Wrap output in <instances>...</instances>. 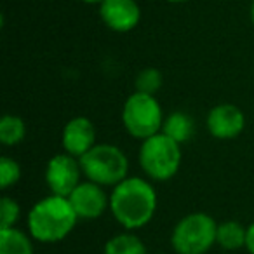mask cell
<instances>
[{"mask_svg":"<svg viewBox=\"0 0 254 254\" xmlns=\"http://www.w3.org/2000/svg\"><path fill=\"white\" fill-rule=\"evenodd\" d=\"M164 120L166 119H164L162 106L159 105L155 96L132 92L124 103L122 124L132 138L145 141L159 134L162 132Z\"/></svg>","mask_w":254,"mask_h":254,"instance_id":"cell-5","label":"cell"},{"mask_svg":"<svg viewBox=\"0 0 254 254\" xmlns=\"http://www.w3.org/2000/svg\"><path fill=\"white\" fill-rule=\"evenodd\" d=\"M0 254H33L32 237L16 226L0 230Z\"/></svg>","mask_w":254,"mask_h":254,"instance_id":"cell-13","label":"cell"},{"mask_svg":"<svg viewBox=\"0 0 254 254\" xmlns=\"http://www.w3.org/2000/svg\"><path fill=\"white\" fill-rule=\"evenodd\" d=\"M26 136V126L21 117L18 115H7L2 117L0 120V141L5 146H16L25 139Z\"/></svg>","mask_w":254,"mask_h":254,"instance_id":"cell-16","label":"cell"},{"mask_svg":"<svg viewBox=\"0 0 254 254\" xmlns=\"http://www.w3.org/2000/svg\"><path fill=\"white\" fill-rule=\"evenodd\" d=\"M171 4H183V2H188V0H167Z\"/></svg>","mask_w":254,"mask_h":254,"instance_id":"cell-22","label":"cell"},{"mask_svg":"<svg viewBox=\"0 0 254 254\" xmlns=\"http://www.w3.org/2000/svg\"><path fill=\"white\" fill-rule=\"evenodd\" d=\"M216 244L226 251H237L246 246V228L239 221H223L218 225Z\"/></svg>","mask_w":254,"mask_h":254,"instance_id":"cell-14","label":"cell"},{"mask_svg":"<svg viewBox=\"0 0 254 254\" xmlns=\"http://www.w3.org/2000/svg\"><path fill=\"white\" fill-rule=\"evenodd\" d=\"M78 219H96L105 214L110 207V197L105 193L101 185L92 181H82L68 197Z\"/></svg>","mask_w":254,"mask_h":254,"instance_id":"cell-8","label":"cell"},{"mask_svg":"<svg viewBox=\"0 0 254 254\" xmlns=\"http://www.w3.org/2000/svg\"><path fill=\"white\" fill-rule=\"evenodd\" d=\"M78 160L84 176L101 187H117L129 173L126 153L119 146L108 143H98Z\"/></svg>","mask_w":254,"mask_h":254,"instance_id":"cell-3","label":"cell"},{"mask_svg":"<svg viewBox=\"0 0 254 254\" xmlns=\"http://www.w3.org/2000/svg\"><path fill=\"white\" fill-rule=\"evenodd\" d=\"M162 82L164 77L160 73V70H157V68H145L136 77V92L155 96L157 91H160V87H162Z\"/></svg>","mask_w":254,"mask_h":254,"instance_id":"cell-17","label":"cell"},{"mask_svg":"<svg viewBox=\"0 0 254 254\" xmlns=\"http://www.w3.org/2000/svg\"><path fill=\"white\" fill-rule=\"evenodd\" d=\"M162 132L166 136H169L171 139H174L176 143L183 145V143L190 141L195 132L193 120H191L190 115H187L183 112H173L164 120Z\"/></svg>","mask_w":254,"mask_h":254,"instance_id":"cell-12","label":"cell"},{"mask_svg":"<svg viewBox=\"0 0 254 254\" xmlns=\"http://www.w3.org/2000/svg\"><path fill=\"white\" fill-rule=\"evenodd\" d=\"M80 160L70 153H58L47 162L46 183L51 193L60 197H70L71 191L82 183Z\"/></svg>","mask_w":254,"mask_h":254,"instance_id":"cell-7","label":"cell"},{"mask_svg":"<svg viewBox=\"0 0 254 254\" xmlns=\"http://www.w3.org/2000/svg\"><path fill=\"white\" fill-rule=\"evenodd\" d=\"M61 143L66 153L80 159L96 146V127L87 117H73L63 127Z\"/></svg>","mask_w":254,"mask_h":254,"instance_id":"cell-10","label":"cell"},{"mask_svg":"<svg viewBox=\"0 0 254 254\" xmlns=\"http://www.w3.org/2000/svg\"><path fill=\"white\" fill-rule=\"evenodd\" d=\"M246 117L244 112L235 105L223 103L209 112L207 129L218 139H233L244 131Z\"/></svg>","mask_w":254,"mask_h":254,"instance_id":"cell-11","label":"cell"},{"mask_svg":"<svg viewBox=\"0 0 254 254\" xmlns=\"http://www.w3.org/2000/svg\"><path fill=\"white\" fill-rule=\"evenodd\" d=\"M82 2H85V4H101L103 0H82Z\"/></svg>","mask_w":254,"mask_h":254,"instance_id":"cell-21","label":"cell"},{"mask_svg":"<svg viewBox=\"0 0 254 254\" xmlns=\"http://www.w3.org/2000/svg\"><path fill=\"white\" fill-rule=\"evenodd\" d=\"M110 211L126 230L143 228L152 221L157 211V191L143 178H126L110 195Z\"/></svg>","mask_w":254,"mask_h":254,"instance_id":"cell-1","label":"cell"},{"mask_svg":"<svg viewBox=\"0 0 254 254\" xmlns=\"http://www.w3.org/2000/svg\"><path fill=\"white\" fill-rule=\"evenodd\" d=\"M77 212L68 197L53 195L39 200L28 212L30 237L42 244H56L64 240L77 225Z\"/></svg>","mask_w":254,"mask_h":254,"instance_id":"cell-2","label":"cell"},{"mask_svg":"<svg viewBox=\"0 0 254 254\" xmlns=\"http://www.w3.org/2000/svg\"><path fill=\"white\" fill-rule=\"evenodd\" d=\"M139 166L148 178L155 181H167L176 176L181 167V145L164 132L141 141Z\"/></svg>","mask_w":254,"mask_h":254,"instance_id":"cell-4","label":"cell"},{"mask_svg":"<svg viewBox=\"0 0 254 254\" xmlns=\"http://www.w3.org/2000/svg\"><path fill=\"white\" fill-rule=\"evenodd\" d=\"M99 16L112 32L127 33L138 26L141 9L136 0H103L99 4Z\"/></svg>","mask_w":254,"mask_h":254,"instance_id":"cell-9","label":"cell"},{"mask_svg":"<svg viewBox=\"0 0 254 254\" xmlns=\"http://www.w3.org/2000/svg\"><path fill=\"white\" fill-rule=\"evenodd\" d=\"M246 247L251 254H254V223L246 228Z\"/></svg>","mask_w":254,"mask_h":254,"instance_id":"cell-20","label":"cell"},{"mask_svg":"<svg viewBox=\"0 0 254 254\" xmlns=\"http://www.w3.org/2000/svg\"><path fill=\"white\" fill-rule=\"evenodd\" d=\"M251 19H253V23H254V0H253V4H251Z\"/></svg>","mask_w":254,"mask_h":254,"instance_id":"cell-23","label":"cell"},{"mask_svg":"<svg viewBox=\"0 0 254 254\" xmlns=\"http://www.w3.org/2000/svg\"><path fill=\"white\" fill-rule=\"evenodd\" d=\"M103 254H146V246L138 235L124 232L106 240Z\"/></svg>","mask_w":254,"mask_h":254,"instance_id":"cell-15","label":"cell"},{"mask_svg":"<svg viewBox=\"0 0 254 254\" xmlns=\"http://www.w3.org/2000/svg\"><path fill=\"white\" fill-rule=\"evenodd\" d=\"M218 223L205 212H191L176 223L171 235L178 254H205L216 244Z\"/></svg>","mask_w":254,"mask_h":254,"instance_id":"cell-6","label":"cell"},{"mask_svg":"<svg viewBox=\"0 0 254 254\" xmlns=\"http://www.w3.org/2000/svg\"><path fill=\"white\" fill-rule=\"evenodd\" d=\"M21 178V167L14 159L9 157H2L0 159V188L7 190V188L14 187Z\"/></svg>","mask_w":254,"mask_h":254,"instance_id":"cell-18","label":"cell"},{"mask_svg":"<svg viewBox=\"0 0 254 254\" xmlns=\"http://www.w3.org/2000/svg\"><path fill=\"white\" fill-rule=\"evenodd\" d=\"M19 214H21V209H19L18 202L11 197H2L0 200V230L12 228L19 219Z\"/></svg>","mask_w":254,"mask_h":254,"instance_id":"cell-19","label":"cell"}]
</instances>
